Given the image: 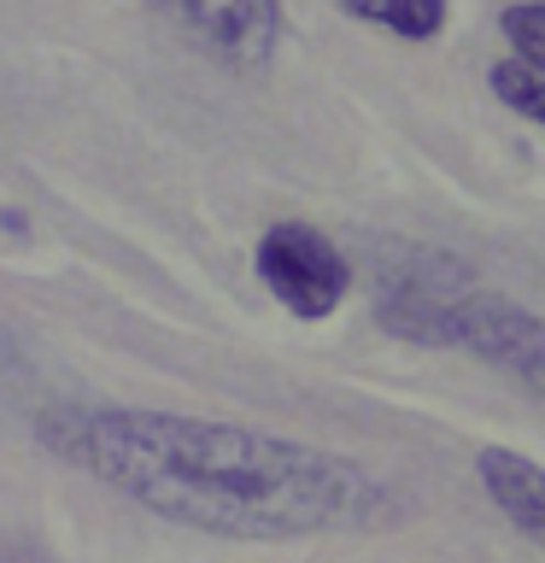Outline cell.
<instances>
[{
	"mask_svg": "<svg viewBox=\"0 0 545 563\" xmlns=\"http://www.w3.org/2000/svg\"><path fill=\"white\" fill-rule=\"evenodd\" d=\"M376 323L411 346L464 352L522 382H545V317L504 294L469 288V282L399 276L376 299Z\"/></svg>",
	"mask_w": 545,
	"mask_h": 563,
	"instance_id": "cell-2",
	"label": "cell"
},
{
	"mask_svg": "<svg viewBox=\"0 0 545 563\" xmlns=\"http://www.w3.org/2000/svg\"><path fill=\"white\" fill-rule=\"evenodd\" d=\"M487 82H492V95H499V106H510L516 118H527V123H540V130H545V70L499 59L487 70Z\"/></svg>",
	"mask_w": 545,
	"mask_h": 563,
	"instance_id": "cell-7",
	"label": "cell"
},
{
	"mask_svg": "<svg viewBox=\"0 0 545 563\" xmlns=\"http://www.w3.org/2000/svg\"><path fill=\"white\" fill-rule=\"evenodd\" d=\"M0 563H59L47 552V545H35L30 534H18V528L0 522Z\"/></svg>",
	"mask_w": 545,
	"mask_h": 563,
	"instance_id": "cell-9",
	"label": "cell"
},
{
	"mask_svg": "<svg viewBox=\"0 0 545 563\" xmlns=\"http://www.w3.org/2000/svg\"><path fill=\"white\" fill-rule=\"evenodd\" d=\"M170 7L229 65L258 70L270 65V53L281 42V0H170Z\"/></svg>",
	"mask_w": 545,
	"mask_h": 563,
	"instance_id": "cell-4",
	"label": "cell"
},
{
	"mask_svg": "<svg viewBox=\"0 0 545 563\" xmlns=\"http://www.w3.org/2000/svg\"><path fill=\"white\" fill-rule=\"evenodd\" d=\"M258 282L270 288L281 311H293L299 323H323V317L346 299V258L323 229L281 218L258 235Z\"/></svg>",
	"mask_w": 545,
	"mask_h": 563,
	"instance_id": "cell-3",
	"label": "cell"
},
{
	"mask_svg": "<svg viewBox=\"0 0 545 563\" xmlns=\"http://www.w3.org/2000/svg\"><path fill=\"white\" fill-rule=\"evenodd\" d=\"M499 30L510 42V59L527 70H545V0H516L499 12Z\"/></svg>",
	"mask_w": 545,
	"mask_h": 563,
	"instance_id": "cell-8",
	"label": "cell"
},
{
	"mask_svg": "<svg viewBox=\"0 0 545 563\" xmlns=\"http://www.w3.org/2000/svg\"><path fill=\"white\" fill-rule=\"evenodd\" d=\"M341 12L387 35H404V42H434L452 18L446 0H341Z\"/></svg>",
	"mask_w": 545,
	"mask_h": 563,
	"instance_id": "cell-6",
	"label": "cell"
},
{
	"mask_svg": "<svg viewBox=\"0 0 545 563\" xmlns=\"http://www.w3.org/2000/svg\"><path fill=\"white\" fill-rule=\"evenodd\" d=\"M475 475H481V493L499 505V517L534 545H545V464L510 446H481L475 452Z\"/></svg>",
	"mask_w": 545,
	"mask_h": 563,
	"instance_id": "cell-5",
	"label": "cell"
},
{
	"mask_svg": "<svg viewBox=\"0 0 545 563\" xmlns=\"http://www.w3.org/2000/svg\"><path fill=\"white\" fill-rule=\"evenodd\" d=\"M35 440L158 522L218 540H311L393 522L399 493L358 457L147 405H53Z\"/></svg>",
	"mask_w": 545,
	"mask_h": 563,
	"instance_id": "cell-1",
	"label": "cell"
}]
</instances>
